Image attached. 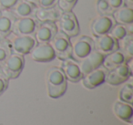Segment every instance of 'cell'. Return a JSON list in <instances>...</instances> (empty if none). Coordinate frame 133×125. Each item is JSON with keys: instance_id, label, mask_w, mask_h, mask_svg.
Masks as SVG:
<instances>
[{"instance_id": "obj_1", "label": "cell", "mask_w": 133, "mask_h": 125, "mask_svg": "<svg viewBox=\"0 0 133 125\" xmlns=\"http://www.w3.org/2000/svg\"><path fill=\"white\" fill-rule=\"evenodd\" d=\"M48 94L52 99H58L65 94L68 88V79L59 67H51L46 73Z\"/></svg>"}, {"instance_id": "obj_2", "label": "cell", "mask_w": 133, "mask_h": 125, "mask_svg": "<svg viewBox=\"0 0 133 125\" xmlns=\"http://www.w3.org/2000/svg\"><path fill=\"white\" fill-rule=\"evenodd\" d=\"M6 39L9 41L12 52L22 56L29 54L37 43L35 37L30 35H16L10 33Z\"/></svg>"}, {"instance_id": "obj_3", "label": "cell", "mask_w": 133, "mask_h": 125, "mask_svg": "<svg viewBox=\"0 0 133 125\" xmlns=\"http://www.w3.org/2000/svg\"><path fill=\"white\" fill-rule=\"evenodd\" d=\"M57 30L66 34L69 38H75L79 34L80 28L78 20L72 11L63 12L58 20L56 22Z\"/></svg>"}, {"instance_id": "obj_4", "label": "cell", "mask_w": 133, "mask_h": 125, "mask_svg": "<svg viewBox=\"0 0 133 125\" xmlns=\"http://www.w3.org/2000/svg\"><path fill=\"white\" fill-rule=\"evenodd\" d=\"M94 50V39L89 36H80L71 42V58L80 61Z\"/></svg>"}, {"instance_id": "obj_5", "label": "cell", "mask_w": 133, "mask_h": 125, "mask_svg": "<svg viewBox=\"0 0 133 125\" xmlns=\"http://www.w3.org/2000/svg\"><path fill=\"white\" fill-rule=\"evenodd\" d=\"M25 67V59L24 56L19 54L12 53L6 60L3 63L0 68L1 72L8 78L10 79H17L22 72Z\"/></svg>"}, {"instance_id": "obj_6", "label": "cell", "mask_w": 133, "mask_h": 125, "mask_svg": "<svg viewBox=\"0 0 133 125\" xmlns=\"http://www.w3.org/2000/svg\"><path fill=\"white\" fill-rule=\"evenodd\" d=\"M52 48L55 52L56 58L60 60L71 58V41L66 34L57 31L55 37L50 41Z\"/></svg>"}, {"instance_id": "obj_7", "label": "cell", "mask_w": 133, "mask_h": 125, "mask_svg": "<svg viewBox=\"0 0 133 125\" xmlns=\"http://www.w3.org/2000/svg\"><path fill=\"white\" fill-rule=\"evenodd\" d=\"M131 76H132V68L129 63H125L113 70H108L105 82L112 86H118L128 81L131 78Z\"/></svg>"}, {"instance_id": "obj_8", "label": "cell", "mask_w": 133, "mask_h": 125, "mask_svg": "<svg viewBox=\"0 0 133 125\" xmlns=\"http://www.w3.org/2000/svg\"><path fill=\"white\" fill-rule=\"evenodd\" d=\"M40 22L35 17L16 18L13 25L12 33L16 35H30L34 36Z\"/></svg>"}, {"instance_id": "obj_9", "label": "cell", "mask_w": 133, "mask_h": 125, "mask_svg": "<svg viewBox=\"0 0 133 125\" xmlns=\"http://www.w3.org/2000/svg\"><path fill=\"white\" fill-rule=\"evenodd\" d=\"M115 24L116 21L112 15H99L92 20L90 29L94 37H99L109 34Z\"/></svg>"}, {"instance_id": "obj_10", "label": "cell", "mask_w": 133, "mask_h": 125, "mask_svg": "<svg viewBox=\"0 0 133 125\" xmlns=\"http://www.w3.org/2000/svg\"><path fill=\"white\" fill-rule=\"evenodd\" d=\"M29 54L31 59L37 62H50L56 59L55 52L50 43H37Z\"/></svg>"}, {"instance_id": "obj_11", "label": "cell", "mask_w": 133, "mask_h": 125, "mask_svg": "<svg viewBox=\"0 0 133 125\" xmlns=\"http://www.w3.org/2000/svg\"><path fill=\"white\" fill-rule=\"evenodd\" d=\"M57 31V27L55 22H40L34 34V37L37 43H50Z\"/></svg>"}, {"instance_id": "obj_12", "label": "cell", "mask_w": 133, "mask_h": 125, "mask_svg": "<svg viewBox=\"0 0 133 125\" xmlns=\"http://www.w3.org/2000/svg\"><path fill=\"white\" fill-rule=\"evenodd\" d=\"M107 72L108 70L105 68L99 67V68L83 75L81 79L82 84L86 89H89V90L97 88L105 82Z\"/></svg>"}, {"instance_id": "obj_13", "label": "cell", "mask_w": 133, "mask_h": 125, "mask_svg": "<svg viewBox=\"0 0 133 125\" xmlns=\"http://www.w3.org/2000/svg\"><path fill=\"white\" fill-rule=\"evenodd\" d=\"M60 68L65 74L66 79L71 82H78L81 80L83 77V73L80 70L78 61L73 59L72 58H69L62 60Z\"/></svg>"}, {"instance_id": "obj_14", "label": "cell", "mask_w": 133, "mask_h": 125, "mask_svg": "<svg viewBox=\"0 0 133 125\" xmlns=\"http://www.w3.org/2000/svg\"><path fill=\"white\" fill-rule=\"evenodd\" d=\"M94 49L100 52L104 56L118 49V41L111 37L109 34L95 37Z\"/></svg>"}, {"instance_id": "obj_15", "label": "cell", "mask_w": 133, "mask_h": 125, "mask_svg": "<svg viewBox=\"0 0 133 125\" xmlns=\"http://www.w3.org/2000/svg\"><path fill=\"white\" fill-rule=\"evenodd\" d=\"M104 57L105 56L103 54L94 49L89 55H88L83 59L78 61L80 70H81V72L83 73V75L101 67L104 60Z\"/></svg>"}, {"instance_id": "obj_16", "label": "cell", "mask_w": 133, "mask_h": 125, "mask_svg": "<svg viewBox=\"0 0 133 125\" xmlns=\"http://www.w3.org/2000/svg\"><path fill=\"white\" fill-rule=\"evenodd\" d=\"M129 60L130 59L118 48V49L115 50V51L111 52L104 57L102 67L105 68L107 70H110L122 64L128 63Z\"/></svg>"}, {"instance_id": "obj_17", "label": "cell", "mask_w": 133, "mask_h": 125, "mask_svg": "<svg viewBox=\"0 0 133 125\" xmlns=\"http://www.w3.org/2000/svg\"><path fill=\"white\" fill-rule=\"evenodd\" d=\"M37 9V5L29 2L28 0H19L17 4L10 11L13 13L16 18H21V17H35Z\"/></svg>"}, {"instance_id": "obj_18", "label": "cell", "mask_w": 133, "mask_h": 125, "mask_svg": "<svg viewBox=\"0 0 133 125\" xmlns=\"http://www.w3.org/2000/svg\"><path fill=\"white\" fill-rule=\"evenodd\" d=\"M16 17L10 10L0 11V39H6L12 33Z\"/></svg>"}, {"instance_id": "obj_19", "label": "cell", "mask_w": 133, "mask_h": 125, "mask_svg": "<svg viewBox=\"0 0 133 125\" xmlns=\"http://www.w3.org/2000/svg\"><path fill=\"white\" fill-rule=\"evenodd\" d=\"M113 112L116 115V117L121 120V121L129 123L132 122V104H129V103L124 102V101H115L114 105H113Z\"/></svg>"}, {"instance_id": "obj_20", "label": "cell", "mask_w": 133, "mask_h": 125, "mask_svg": "<svg viewBox=\"0 0 133 125\" xmlns=\"http://www.w3.org/2000/svg\"><path fill=\"white\" fill-rule=\"evenodd\" d=\"M63 12L57 6L49 8H38L36 11L35 17L39 22H46V21H51V22H57L59 19L60 16Z\"/></svg>"}, {"instance_id": "obj_21", "label": "cell", "mask_w": 133, "mask_h": 125, "mask_svg": "<svg viewBox=\"0 0 133 125\" xmlns=\"http://www.w3.org/2000/svg\"><path fill=\"white\" fill-rule=\"evenodd\" d=\"M112 17L116 23L123 25H129L133 23V8L127 6L117 9L112 13Z\"/></svg>"}, {"instance_id": "obj_22", "label": "cell", "mask_w": 133, "mask_h": 125, "mask_svg": "<svg viewBox=\"0 0 133 125\" xmlns=\"http://www.w3.org/2000/svg\"><path fill=\"white\" fill-rule=\"evenodd\" d=\"M118 48L131 59L133 58V34H128L118 41Z\"/></svg>"}, {"instance_id": "obj_23", "label": "cell", "mask_w": 133, "mask_h": 125, "mask_svg": "<svg viewBox=\"0 0 133 125\" xmlns=\"http://www.w3.org/2000/svg\"><path fill=\"white\" fill-rule=\"evenodd\" d=\"M125 84L121 87L118 93V99L119 101H124V102L132 104L133 102V85L132 82L126 81Z\"/></svg>"}, {"instance_id": "obj_24", "label": "cell", "mask_w": 133, "mask_h": 125, "mask_svg": "<svg viewBox=\"0 0 133 125\" xmlns=\"http://www.w3.org/2000/svg\"><path fill=\"white\" fill-rule=\"evenodd\" d=\"M13 53L8 39H0V66Z\"/></svg>"}, {"instance_id": "obj_25", "label": "cell", "mask_w": 133, "mask_h": 125, "mask_svg": "<svg viewBox=\"0 0 133 125\" xmlns=\"http://www.w3.org/2000/svg\"><path fill=\"white\" fill-rule=\"evenodd\" d=\"M109 35L111 37H113L115 39H117L118 41H119L120 39H122L123 38H125L128 35L129 31H128L127 28V25H123V24H116L114 25L112 28H111L110 32H109Z\"/></svg>"}, {"instance_id": "obj_26", "label": "cell", "mask_w": 133, "mask_h": 125, "mask_svg": "<svg viewBox=\"0 0 133 125\" xmlns=\"http://www.w3.org/2000/svg\"><path fill=\"white\" fill-rule=\"evenodd\" d=\"M96 9L99 15H112L113 13L108 0H97Z\"/></svg>"}, {"instance_id": "obj_27", "label": "cell", "mask_w": 133, "mask_h": 125, "mask_svg": "<svg viewBox=\"0 0 133 125\" xmlns=\"http://www.w3.org/2000/svg\"><path fill=\"white\" fill-rule=\"evenodd\" d=\"M78 3V0H57V6L62 12L72 11Z\"/></svg>"}, {"instance_id": "obj_28", "label": "cell", "mask_w": 133, "mask_h": 125, "mask_svg": "<svg viewBox=\"0 0 133 125\" xmlns=\"http://www.w3.org/2000/svg\"><path fill=\"white\" fill-rule=\"evenodd\" d=\"M19 0H0V11L1 10H11Z\"/></svg>"}, {"instance_id": "obj_29", "label": "cell", "mask_w": 133, "mask_h": 125, "mask_svg": "<svg viewBox=\"0 0 133 125\" xmlns=\"http://www.w3.org/2000/svg\"><path fill=\"white\" fill-rule=\"evenodd\" d=\"M8 87V79L0 70V96L2 95Z\"/></svg>"}, {"instance_id": "obj_30", "label": "cell", "mask_w": 133, "mask_h": 125, "mask_svg": "<svg viewBox=\"0 0 133 125\" xmlns=\"http://www.w3.org/2000/svg\"><path fill=\"white\" fill-rule=\"evenodd\" d=\"M57 0H38L37 7L43 8H49L57 6Z\"/></svg>"}, {"instance_id": "obj_31", "label": "cell", "mask_w": 133, "mask_h": 125, "mask_svg": "<svg viewBox=\"0 0 133 125\" xmlns=\"http://www.w3.org/2000/svg\"><path fill=\"white\" fill-rule=\"evenodd\" d=\"M108 3H109L112 12L116 11L117 9L122 8L123 6H125L124 0H108Z\"/></svg>"}, {"instance_id": "obj_32", "label": "cell", "mask_w": 133, "mask_h": 125, "mask_svg": "<svg viewBox=\"0 0 133 125\" xmlns=\"http://www.w3.org/2000/svg\"><path fill=\"white\" fill-rule=\"evenodd\" d=\"M124 2H125V6L129 7V8L133 7V0H124Z\"/></svg>"}, {"instance_id": "obj_33", "label": "cell", "mask_w": 133, "mask_h": 125, "mask_svg": "<svg viewBox=\"0 0 133 125\" xmlns=\"http://www.w3.org/2000/svg\"><path fill=\"white\" fill-rule=\"evenodd\" d=\"M28 1H29V2H31V3H33V4L37 5V2H38V0H28Z\"/></svg>"}, {"instance_id": "obj_34", "label": "cell", "mask_w": 133, "mask_h": 125, "mask_svg": "<svg viewBox=\"0 0 133 125\" xmlns=\"http://www.w3.org/2000/svg\"><path fill=\"white\" fill-rule=\"evenodd\" d=\"M0 70H1V68H0Z\"/></svg>"}]
</instances>
